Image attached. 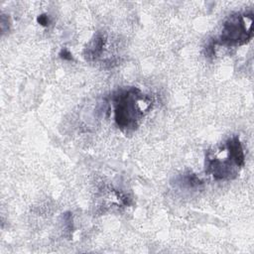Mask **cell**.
<instances>
[{"mask_svg": "<svg viewBox=\"0 0 254 254\" xmlns=\"http://www.w3.org/2000/svg\"><path fill=\"white\" fill-rule=\"evenodd\" d=\"M138 95L139 90L136 88H131L117 95L115 99V121L120 128L135 127L136 121L142 115L145 108L139 106L143 99L140 100Z\"/></svg>", "mask_w": 254, "mask_h": 254, "instance_id": "6da1fadb", "label": "cell"}, {"mask_svg": "<svg viewBox=\"0 0 254 254\" xmlns=\"http://www.w3.org/2000/svg\"><path fill=\"white\" fill-rule=\"evenodd\" d=\"M252 16H233L230 17L224 24L221 42L232 44L246 43L252 36Z\"/></svg>", "mask_w": 254, "mask_h": 254, "instance_id": "7a4b0ae2", "label": "cell"}, {"mask_svg": "<svg viewBox=\"0 0 254 254\" xmlns=\"http://www.w3.org/2000/svg\"><path fill=\"white\" fill-rule=\"evenodd\" d=\"M227 150L229 153L230 159L237 165L243 166L244 164V153L240 141L237 137H233L226 143Z\"/></svg>", "mask_w": 254, "mask_h": 254, "instance_id": "3957f363", "label": "cell"}, {"mask_svg": "<svg viewBox=\"0 0 254 254\" xmlns=\"http://www.w3.org/2000/svg\"><path fill=\"white\" fill-rule=\"evenodd\" d=\"M104 38L101 35H98L95 37V39L90 43L88 48L85 50V58L88 60H94L96 59L102 52V48L104 45Z\"/></svg>", "mask_w": 254, "mask_h": 254, "instance_id": "277c9868", "label": "cell"}, {"mask_svg": "<svg viewBox=\"0 0 254 254\" xmlns=\"http://www.w3.org/2000/svg\"><path fill=\"white\" fill-rule=\"evenodd\" d=\"M37 20H38V23H40L42 26H47V25H49V22H50L48 16L45 14L40 15Z\"/></svg>", "mask_w": 254, "mask_h": 254, "instance_id": "5b68a950", "label": "cell"}, {"mask_svg": "<svg viewBox=\"0 0 254 254\" xmlns=\"http://www.w3.org/2000/svg\"><path fill=\"white\" fill-rule=\"evenodd\" d=\"M60 56H61V58H62V59H64V60H67V61H71V60H72L71 54H70L66 49L62 50V52H61Z\"/></svg>", "mask_w": 254, "mask_h": 254, "instance_id": "8992f818", "label": "cell"}]
</instances>
